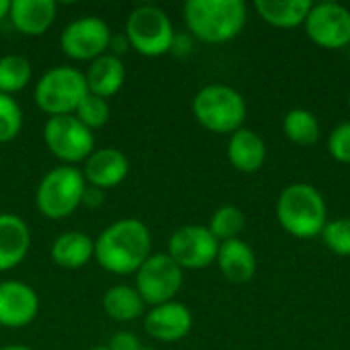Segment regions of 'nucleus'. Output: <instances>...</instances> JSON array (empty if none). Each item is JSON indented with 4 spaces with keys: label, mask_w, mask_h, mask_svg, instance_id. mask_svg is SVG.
Returning a JSON list of instances; mask_svg holds the SVG:
<instances>
[{
    "label": "nucleus",
    "mask_w": 350,
    "mask_h": 350,
    "mask_svg": "<svg viewBox=\"0 0 350 350\" xmlns=\"http://www.w3.org/2000/svg\"><path fill=\"white\" fill-rule=\"evenodd\" d=\"M152 256V236L139 219H119L94 240L96 262L113 275H131Z\"/></svg>",
    "instance_id": "nucleus-1"
},
{
    "label": "nucleus",
    "mask_w": 350,
    "mask_h": 350,
    "mask_svg": "<svg viewBox=\"0 0 350 350\" xmlns=\"http://www.w3.org/2000/svg\"><path fill=\"white\" fill-rule=\"evenodd\" d=\"M187 29L205 43L236 39L248 21V6L242 0H189L183 6Z\"/></svg>",
    "instance_id": "nucleus-2"
},
{
    "label": "nucleus",
    "mask_w": 350,
    "mask_h": 350,
    "mask_svg": "<svg viewBox=\"0 0 350 350\" xmlns=\"http://www.w3.org/2000/svg\"><path fill=\"white\" fill-rule=\"evenodd\" d=\"M277 219L289 236L314 240L328 224L326 199L314 185H287L277 199Z\"/></svg>",
    "instance_id": "nucleus-3"
},
{
    "label": "nucleus",
    "mask_w": 350,
    "mask_h": 350,
    "mask_svg": "<svg viewBox=\"0 0 350 350\" xmlns=\"http://www.w3.org/2000/svg\"><path fill=\"white\" fill-rule=\"evenodd\" d=\"M244 96L228 84H207L193 98V115L201 127L213 133H234L246 121Z\"/></svg>",
    "instance_id": "nucleus-4"
},
{
    "label": "nucleus",
    "mask_w": 350,
    "mask_h": 350,
    "mask_svg": "<svg viewBox=\"0 0 350 350\" xmlns=\"http://www.w3.org/2000/svg\"><path fill=\"white\" fill-rule=\"evenodd\" d=\"M84 174L76 166L51 168L37 187V209L49 219H64L72 215L80 205L86 191Z\"/></svg>",
    "instance_id": "nucleus-5"
},
{
    "label": "nucleus",
    "mask_w": 350,
    "mask_h": 350,
    "mask_svg": "<svg viewBox=\"0 0 350 350\" xmlns=\"http://www.w3.org/2000/svg\"><path fill=\"white\" fill-rule=\"evenodd\" d=\"M86 94V78L72 66H55L47 70L35 86V103L49 117L74 115Z\"/></svg>",
    "instance_id": "nucleus-6"
},
{
    "label": "nucleus",
    "mask_w": 350,
    "mask_h": 350,
    "mask_svg": "<svg viewBox=\"0 0 350 350\" xmlns=\"http://www.w3.org/2000/svg\"><path fill=\"white\" fill-rule=\"evenodd\" d=\"M125 37L139 55L160 57L172 49L176 35L170 16L160 6L142 4L127 16Z\"/></svg>",
    "instance_id": "nucleus-7"
},
{
    "label": "nucleus",
    "mask_w": 350,
    "mask_h": 350,
    "mask_svg": "<svg viewBox=\"0 0 350 350\" xmlns=\"http://www.w3.org/2000/svg\"><path fill=\"white\" fill-rule=\"evenodd\" d=\"M43 142L66 166L86 162L94 152V133L74 115L49 117L43 125Z\"/></svg>",
    "instance_id": "nucleus-8"
},
{
    "label": "nucleus",
    "mask_w": 350,
    "mask_h": 350,
    "mask_svg": "<svg viewBox=\"0 0 350 350\" xmlns=\"http://www.w3.org/2000/svg\"><path fill=\"white\" fill-rule=\"evenodd\" d=\"M185 281V271L164 254H152L135 273V289L146 306H162L174 301Z\"/></svg>",
    "instance_id": "nucleus-9"
},
{
    "label": "nucleus",
    "mask_w": 350,
    "mask_h": 350,
    "mask_svg": "<svg viewBox=\"0 0 350 350\" xmlns=\"http://www.w3.org/2000/svg\"><path fill=\"white\" fill-rule=\"evenodd\" d=\"M219 240L207 226H183L168 240V256L185 271H201L215 262Z\"/></svg>",
    "instance_id": "nucleus-10"
},
{
    "label": "nucleus",
    "mask_w": 350,
    "mask_h": 350,
    "mask_svg": "<svg viewBox=\"0 0 350 350\" xmlns=\"http://www.w3.org/2000/svg\"><path fill=\"white\" fill-rule=\"evenodd\" d=\"M111 39L113 33L103 18L80 16L64 29L59 45L62 51L76 62H94L107 53Z\"/></svg>",
    "instance_id": "nucleus-11"
},
{
    "label": "nucleus",
    "mask_w": 350,
    "mask_h": 350,
    "mask_svg": "<svg viewBox=\"0 0 350 350\" xmlns=\"http://www.w3.org/2000/svg\"><path fill=\"white\" fill-rule=\"evenodd\" d=\"M308 37L324 49H342L350 43V10L338 2H314L304 23Z\"/></svg>",
    "instance_id": "nucleus-12"
},
{
    "label": "nucleus",
    "mask_w": 350,
    "mask_h": 350,
    "mask_svg": "<svg viewBox=\"0 0 350 350\" xmlns=\"http://www.w3.org/2000/svg\"><path fill=\"white\" fill-rule=\"evenodd\" d=\"M39 314V297L33 287L21 281L0 283V326L25 328Z\"/></svg>",
    "instance_id": "nucleus-13"
},
{
    "label": "nucleus",
    "mask_w": 350,
    "mask_h": 350,
    "mask_svg": "<svg viewBox=\"0 0 350 350\" xmlns=\"http://www.w3.org/2000/svg\"><path fill=\"white\" fill-rule=\"evenodd\" d=\"M146 332L160 342H178L193 328V314L185 304L168 301L154 306L144 318Z\"/></svg>",
    "instance_id": "nucleus-14"
},
{
    "label": "nucleus",
    "mask_w": 350,
    "mask_h": 350,
    "mask_svg": "<svg viewBox=\"0 0 350 350\" xmlns=\"http://www.w3.org/2000/svg\"><path fill=\"white\" fill-rule=\"evenodd\" d=\"M84 180L96 189H113L129 174V160L117 148H98L84 162Z\"/></svg>",
    "instance_id": "nucleus-15"
},
{
    "label": "nucleus",
    "mask_w": 350,
    "mask_h": 350,
    "mask_svg": "<svg viewBox=\"0 0 350 350\" xmlns=\"http://www.w3.org/2000/svg\"><path fill=\"white\" fill-rule=\"evenodd\" d=\"M29 226L14 213H0V273L16 269L29 254Z\"/></svg>",
    "instance_id": "nucleus-16"
},
{
    "label": "nucleus",
    "mask_w": 350,
    "mask_h": 350,
    "mask_svg": "<svg viewBox=\"0 0 350 350\" xmlns=\"http://www.w3.org/2000/svg\"><path fill=\"white\" fill-rule=\"evenodd\" d=\"M215 262L219 267V273L236 285H244L256 275V254L252 246L242 238L221 242Z\"/></svg>",
    "instance_id": "nucleus-17"
},
{
    "label": "nucleus",
    "mask_w": 350,
    "mask_h": 350,
    "mask_svg": "<svg viewBox=\"0 0 350 350\" xmlns=\"http://www.w3.org/2000/svg\"><path fill=\"white\" fill-rule=\"evenodd\" d=\"M57 4L53 0H10L8 18L23 35H43L55 21Z\"/></svg>",
    "instance_id": "nucleus-18"
},
{
    "label": "nucleus",
    "mask_w": 350,
    "mask_h": 350,
    "mask_svg": "<svg viewBox=\"0 0 350 350\" xmlns=\"http://www.w3.org/2000/svg\"><path fill=\"white\" fill-rule=\"evenodd\" d=\"M228 160L240 172H246V174L258 172L267 160V144L254 129L240 127L238 131L230 135Z\"/></svg>",
    "instance_id": "nucleus-19"
},
{
    "label": "nucleus",
    "mask_w": 350,
    "mask_h": 350,
    "mask_svg": "<svg viewBox=\"0 0 350 350\" xmlns=\"http://www.w3.org/2000/svg\"><path fill=\"white\" fill-rule=\"evenodd\" d=\"M86 86L90 94H96L100 98H109L117 94L125 82V66L121 57L113 53H105L90 62L88 72L84 74Z\"/></svg>",
    "instance_id": "nucleus-20"
},
{
    "label": "nucleus",
    "mask_w": 350,
    "mask_h": 350,
    "mask_svg": "<svg viewBox=\"0 0 350 350\" xmlns=\"http://www.w3.org/2000/svg\"><path fill=\"white\" fill-rule=\"evenodd\" d=\"M51 258L62 269H82L94 258V240L82 232H64L51 244Z\"/></svg>",
    "instance_id": "nucleus-21"
},
{
    "label": "nucleus",
    "mask_w": 350,
    "mask_h": 350,
    "mask_svg": "<svg viewBox=\"0 0 350 350\" xmlns=\"http://www.w3.org/2000/svg\"><path fill=\"white\" fill-rule=\"evenodd\" d=\"M312 0H256L254 8L258 16L279 29H295L306 23Z\"/></svg>",
    "instance_id": "nucleus-22"
},
{
    "label": "nucleus",
    "mask_w": 350,
    "mask_h": 350,
    "mask_svg": "<svg viewBox=\"0 0 350 350\" xmlns=\"http://www.w3.org/2000/svg\"><path fill=\"white\" fill-rule=\"evenodd\" d=\"M103 310L115 322H131L146 314V301L135 287L115 285L103 295Z\"/></svg>",
    "instance_id": "nucleus-23"
},
{
    "label": "nucleus",
    "mask_w": 350,
    "mask_h": 350,
    "mask_svg": "<svg viewBox=\"0 0 350 350\" xmlns=\"http://www.w3.org/2000/svg\"><path fill=\"white\" fill-rule=\"evenodd\" d=\"M283 133L295 146L310 148L320 139V121L312 111L297 107L283 117Z\"/></svg>",
    "instance_id": "nucleus-24"
},
{
    "label": "nucleus",
    "mask_w": 350,
    "mask_h": 350,
    "mask_svg": "<svg viewBox=\"0 0 350 350\" xmlns=\"http://www.w3.org/2000/svg\"><path fill=\"white\" fill-rule=\"evenodd\" d=\"M33 76L31 62L25 55L8 53L0 57V92L2 94H14L29 86Z\"/></svg>",
    "instance_id": "nucleus-25"
},
{
    "label": "nucleus",
    "mask_w": 350,
    "mask_h": 350,
    "mask_svg": "<svg viewBox=\"0 0 350 350\" xmlns=\"http://www.w3.org/2000/svg\"><path fill=\"white\" fill-rule=\"evenodd\" d=\"M244 226H246V217H244L240 207H236V205H221V207H217L213 211L211 221H209L207 228H209V232L221 244V242L240 238Z\"/></svg>",
    "instance_id": "nucleus-26"
},
{
    "label": "nucleus",
    "mask_w": 350,
    "mask_h": 350,
    "mask_svg": "<svg viewBox=\"0 0 350 350\" xmlns=\"http://www.w3.org/2000/svg\"><path fill=\"white\" fill-rule=\"evenodd\" d=\"M74 117H76L82 125H86L90 131H94V129L103 127V125L109 121V117H111V107H109L107 98H100V96L88 92V94L80 100L78 109L74 111Z\"/></svg>",
    "instance_id": "nucleus-27"
},
{
    "label": "nucleus",
    "mask_w": 350,
    "mask_h": 350,
    "mask_svg": "<svg viewBox=\"0 0 350 350\" xmlns=\"http://www.w3.org/2000/svg\"><path fill=\"white\" fill-rule=\"evenodd\" d=\"M23 127V111L16 98L0 92V144L12 142Z\"/></svg>",
    "instance_id": "nucleus-28"
},
{
    "label": "nucleus",
    "mask_w": 350,
    "mask_h": 350,
    "mask_svg": "<svg viewBox=\"0 0 350 350\" xmlns=\"http://www.w3.org/2000/svg\"><path fill=\"white\" fill-rule=\"evenodd\" d=\"M320 238L332 254L350 256V217H338L328 221Z\"/></svg>",
    "instance_id": "nucleus-29"
},
{
    "label": "nucleus",
    "mask_w": 350,
    "mask_h": 350,
    "mask_svg": "<svg viewBox=\"0 0 350 350\" xmlns=\"http://www.w3.org/2000/svg\"><path fill=\"white\" fill-rule=\"evenodd\" d=\"M328 152L336 162L350 164V121H342L330 131Z\"/></svg>",
    "instance_id": "nucleus-30"
},
{
    "label": "nucleus",
    "mask_w": 350,
    "mask_h": 350,
    "mask_svg": "<svg viewBox=\"0 0 350 350\" xmlns=\"http://www.w3.org/2000/svg\"><path fill=\"white\" fill-rule=\"evenodd\" d=\"M142 342L135 334L131 332H117L111 342H109V350H142Z\"/></svg>",
    "instance_id": "nucleus-31"
},
{
    "label": "nucleus",
    "mask_w": 350,
    "mask_h": 350,
    "mask_svg": "<svg viewBox=\"0 0 350 350\" xmlns=\"http://www.w3.org/2000/svg\"><path fill=\"white\" fill-rule=\"evenodd\" d=\"M103 203V191L96 187H86L84 197H82V205L86 207H98Z\"/></svg>",
    "instance_id": "nucleus-32"
},
{
    "label": "nucleus",
    "mask_w": 350,
    "mask_h": 350,
    "mask_svg": "<svg viewBox=\"0 0 350 350\" xmlns=\"http://www.w3.org/2000/svg\"><path fill=\"white\" fill-rule=\"evenodd\" d=\"M129 47H131V45H129L125 33H123V35H115V37L111 39V45H109V49H111L113 55H117V57H121V53H125Z\"/></svg>",
    "instance_id": "nucleus-33"
},
{
    "label": "nucleus",
    "mask_w": 350,
    "mask_h": 350,
    "mask_svg": "<svg viewBox=\"0 0 350 350\" xmlns=\"http://www.w3.org/2000/svg\"><path fill=\"white\" fill-rule=\"evenodd\" d=\"M8 10H10V0H0V21L8 16Z\"/></svg>",
    "instance_id": "nucleus-34"
},
{
    "label": "nucleus",
    "mask_w": 350,
    "mask_h": 350,
    "mask_svg": "<svg viewBox=\"0 0 350 350\" xmlns=\"http://www.w3.org/2000/svg\"><path fill=\"white\" fill-rule=\"evenodd\" d=\"M0 350H33L29 347H23V345H8V347H2Z\"/></svg>",
    "instance_id": "nucleus-35"
},
{
    "label": "nucleus",
    "mask_w": 350,
    "mask_h": 350,
    "mask_svg": "<svg viewBox=\"0 0 350 350\" xmlns=\"http://www.w3.org/2000/svg\"><path fill=\"white\" fill-rule=\"evenodd\" d=\"M90 350H109V347H94V349Z\"/></svg>",
    "instance_id": "nucleus-36"
},
{
    "label": "nucleus",
    "mask_w": 350,
    "mask_h": 350,
    "mask_svg": "<svg viewBox=\"0 0 350 350\" xmlns=\"http://www.w3.org/2000/svg\"><path fill=\"white\" fill-rule=\"evenodd\" d=\"M349 109H350V94H349Z\"/></svg>",
    "instance_id": "nucleus-37"
},
{
    "label": "nucleus",
    "mask_w": 350,
    "mask_h": 350,
    "mask_svg": "<svg viewBox=\"0 0 350 350\" xmlns=\"http://www.w3.org/2000/svg\"><path fill=\"white\" fill-rule=\"evenodd\" d=\"M142 350H152V349H142Z\"/></svg>",
    "instance_id": "nucleus-38"
}]
</instances>
